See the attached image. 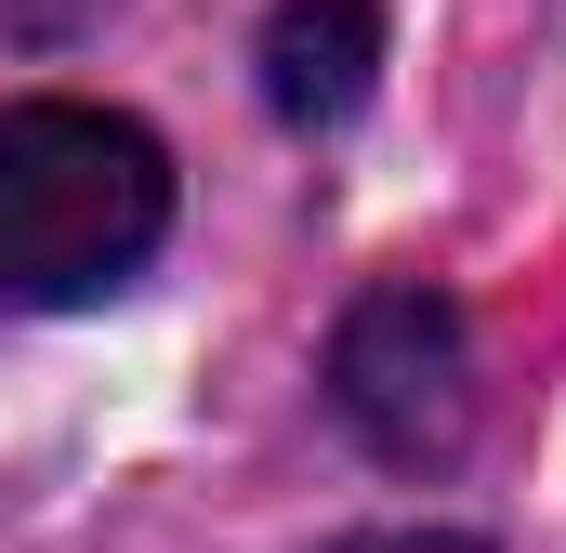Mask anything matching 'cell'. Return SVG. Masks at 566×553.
Here are the masks:
<instances>
[{
  "label": "cell",
  "instance_id": "6da1fadb",
  "mask_svg": "<svg viewBox=\"0 0 566 553\" xmlns=\"http://www.w3.org/2000/svg\"><path fill=\"white\" fill-rule=\"evenodd\" d=\"M158 238H171V158L145 119L80 93L0 106V316L106 303L158 264Z\"/></svg>",
  "mask_w": 566,
  "mask_h": 553
},
{
  "label": "cell",
  "instance_id": "7a4b0ae2",
  "mask_svg": "<svg viewBox=\"0 0 566 553\" xmlns=\"http://www.w3.org/2000/svg\"><path fill=\"white\" fill-rule=\"evenodd\" d=\"M329 421L382 461V474H448L474 448V330L461 303L396 276L329 330Z\"/></svg>",
  "mask_w": 566,
  "mask_h": 553
},
{
  "label": "cell",
  "instance_id": "3957f363",
  "mask_svg": "<svg viewBox=\"0 0 566 553\" xmlns=\"http://www.w3.org/2000/svg\"><path fill=\"white\" fill-rule=\"evenodd\" d=\"M382 80V0H277L264 13V106L290 133H343Z\"/></svg>",
  "mask_w": 566,
  "mask_h": 553
},
{
  "label": "cell",
  "instance_id": "5b68a950",
  "mask_svg": "<svg viewBox=\"0 0 566 553\" xmlns=\"http://www.w3.org/2000/svg\"><path fill=\"white\" fill-rule=\"evenodd\" d=\"M329 553H488L474 528H356V541H329Z\"/></svg>",
  "mask_w": 566,
  "mask_h": 553
},
{
  "label": "cell",
  "instance_id": "277c9868",
  "mask_svg": "<svg viewBox=\"0 0 566 553\" xmlns=\"http://www.w3.org/2000/svg\"><path fill=\"white\" fill-rule=\"evenodd\" d=\"M93 13H106V0H0V27H13V40H80Z\"/></svg>",
  "mask_w": 566,
  "mask_h": 553
}]
</instances>
